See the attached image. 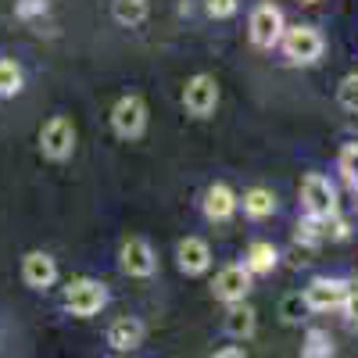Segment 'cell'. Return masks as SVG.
<instances>
[{
	"mask_svg": "<svg viewBox=\"0 0 358 358\" xmlns=\"http://www.w3.org/2000/svg\"><path fill=\"white\" fill-rule=\"evenodd\" d=\"M108 305V290L101 280H90V276H79L65 287V308L79 319H90V315H97L101 308Z\"/></svg>",
	"mask_w": 358,
	"mask_h": 358,
	"instance_id": "1",
	"label": "cell"
},
{
	"mask_svg": "<svg viewBox=\"0 0 358 358\" xmlns=\"http://www.w3.org/2000/svg\"><path fill=\"white\" fill-rule=\"evenodd\" d=\"M283 29H287V22H283V11L276 8V4H258L255 11H251V18H248V33H251V43L255 47H262V50H273L280 40H283Z\"/></svg>",
	"mask_w": 358,
	"mask_h": 358,
	"instance_id": "2",
	"label": "cell"
},
{
	"mask_svg": "<svg viewBox=\"0 0 358 358\" xmlns=\"http://www.w3.org/2000/svg\"><path fill=\"white\" fill-rule=\"evenodd\" d=\"M40 151L50 162L72 158V151H76V126H72V118H65V115L47 118L43 129H40Z\"/></svg>",
	"mask_w": 358,
	"mask_h": 358,
	"instance_id": "3",
	"label": "cell"
},
{
	"mask_svg": "<svg viewBox=\"0 0 358 358\" xmlns=\"http://www.w3.org/2000/svg\"><path fill=\"white\" fill-rule=\"evenodd\" d=\"M283 54L290 57L294 65H312L322 57V36H319V29L312 25H294V29H283Z\"/></svg>",
	"mask_w": 358,
	"mask_h": 358,
	"instance_id": "4",
	"label": "cell"
},
{
	"mask_svg": "<svg viewBox=\"0 0 358 358\" xmlns=\"http://www.w3.org/2000/svg\"><path fill=\"white\" fill-rule=\"evenodd\" d=\"M301 204H305V212L315 215V219L334 215L337 212V190H334V183L326 176H319V172H308L301 179Z\"/></svg>",
	"mask_w": 358,
	"mask_h": 358,
	"instance_id": "5",
	"label": "cell"
},
{
	"mask_svg": "<svg viewBox=\"0 0 358 358\" xmlns=\"http://www.w3.org/2000/svg\"><path fill=\"white\" fill-rule=\"evenodd\" d=\"M111 129L122 136V140H136L147 129V104L136 94L118 97L115 108H111Z\"/></svg>",
	"mask_w": 358,
	"mask_h": 358,
	"instance_id": "6",
	"label": "cell"
},
{
	"mask_svg": "<svg viewBox=\"0 0 358 358\" xmlns=\"http://www.w3.org/2000/svg\"><path fill=\"white\" fill-rule=\"evenodd\" d=\"M219 104V83L208 76V72H197L194 79H187L183 86V108L194 115V118H208Z\"/></svg>",
	"mask_w": 358,
	"mask_h": 358,
	"instance_id": "7",
	"label": "cell"
},
{
	"mask_svg": "<svg viewBox=\"0 0 358 358\" xmlns=\"http://www.w3.org/2000/svg\"><path fill=\"white\" fill-rule=\"evenodd\" d=\"M344 294H348V283L344 280H330V276H319L305 287V308L308 312H330V308H341L344 305Z\"/></svg>",
	"mask_w": 358,
	"mask_h": 358,
	"instance_id": "8",
	"label": "cell"
},
{
	"mask_svg": "<svg viewBox=\"0 0 358 358\" xmlns=\"http://www.w3.org/2000/svg\"><path fill=\"white\" fill-rule=\"evenodd\" d=\"M122 268H126V276H136V280L155 276V268H158L155 248L147 244L143 236H129V241L122 244Z\"/></svg>",
	"mask_w": 358,
	"mask_h": 358,
	"instance_id": "9",
	"label": "cell"
},
{
	"mask_svg": "<svg viewBox=\"0 0 358 358\" xmlns=\"http://www.w3.org/2000/svg\"><path fill=\"white\" fill-rule=\"evenodd\" d=\"M251 268L248 265H226V268H219V276H215V297L219 301H226V305H233V301H244L248 297V290H251Z\"/></svg>",
	"mask_w": 358,
	"mask_h": 358,
	"instance_id": "10",
	"label": "cell"
},
{
	"mask_svg": "<svg viewBox=\"0 0 358 358\" xmlns=\"http://www.w3.org/2000/svg\"><path fill=\"white\" fill-rule=\"evenodd\" d=\"M22 280L25 287H33V290H47L57 283V262L43 251H29L22 258Z\"/></svg>",
	"mask_w": 358,
	"mask_h": 358,
	"instance_id": "11",
	"label": "cell"
},
{
	"mask_svg": "<svg viewBox=\"0 0 358 358\" xmlns=\"http://www.w3.org/2000/svg\"><path fill=\"white\" fill-rule=\"evenodd\" d=\"M176 258H179V268H183L187 276H201V273H208V265H212V248H208L201 236H187V241H179Z\"/></svg>",
	"mask_w": 358,
	"mask_h": 358,
	"instance_id": "12",
	"label": "cell"
},
{
	"mask_svg": "<svg viewBox=\"0 0 358 358\" xmlns=\"http://www.w3.org/2000/svg\"><path fill=\"white\" fill-rule=\"evenodd\" d=\"M108 344L115 351H136L143 344V322L133 319V315H122L108 326Z\"/></svg>",
	"mask_w": 358,
	"mask_h": 358,
	"instance_id": "13",
	"label": "cell"
},
{
	"mask_svg": "<svg viewBox=\"0 0 358 358\" xmlns=\"http://www.w3.org/2000/svg\"><path fill=\"white\" fill-rule=\"evenodd\" d=\"M236 204H241V197H236L226 183H215L212 190L204 194V215L212 219V222H226L236 212Z\"/></svg>",
	"mask_w": 358,
	"mask_h": 358,
	"instance_id": "14",
	"label": "cell"
},
{
	"mask_svg": "<svg viewBox=\"0 0 358 358\" xmlns=\"http://www.w3.org/2000/svg\"><path fill=\"white\" fill-rule=\"evenodd\" d=\"M222 326H226V334H229V337L248 341V337L255 334V308L244 305V301H233L229 312H226V319H222Z\"/></svg>",
	"mask_w": 358,
	"mask_h": 358,
	"instance_id": "15",
	"label": "cell"
},
{
	"mask_svg": "<svg viewBox=\"0 0 358 358\" xmlns=\"http://www.w3.org/2000/svg\"><path fill=\"white\" fill-rule=\"evenodd\" d=\"M147 15H151V0H111V18L126 29L143 25Z\"/></svg>",
	"mask_w": 358,
	"mask_h": 358,
	"instance_id": "16",
	"label": "cell"
},
{
	"mask_svg": "<svg viewBox=\"0 0 358 358\" xmlns=\"http://www.w3.org/2000/svg\"><path fill=\"white\" fill-rule=\"evenodd\" d=\"M241 204H244V215H251V219H268V215L276 212V194L265 190V187H251V190L241 197Z\"/></svg>",
	"mask_w": 358,
	"mask_h": 358,
	"instance_id": "17",
	"label": "cell"
},
{
	"mask_svg": "<svg viewBox=\"0 0 358 358\" xmlns=\"http://www.w3.org/2000/svg\"><path fill=\"white\" fill-rule=\"evenodd\" d=\"M276 262H280V251L268 244V241H255L248 248V258H244V265L251 268V273H273Z\"/></svg>",
	"mask_w": 358,
	"mask_h": 358,
	"instance_id": "18",
	"label": "cell"
},
{
	"mask_svg": "<svg viewBox=\"0 0 358 358\" xmlns=\"http://www.w3.org/2000/svg\"><path fill=\"white\" fill-rule=\"evenodd\" d=\"M337 172L344 176L348 187H358V143H344L337 155Z\"/></svg>",
	"mask_w": 358,
	"mask_h": 358,
	"instance_id": "19",
	"label": "cell"
},
{
	"mask_svg": "<svg viewBox=\"0 0 358 358\" xmlns=\"http://www.w3.org/2000/svg\"><path fill=\"white\" fill-rule=\"evenodd\" d=\"M301 351H305L308 358H330V355H334V341H330V334H322V330H308Z\"/></svg>",
	"mask_w": 358,
	"mask_h": 358,
	"instance_id": "20",
	"label": "cell"
},
{
	"mask_svg": "<svg viewBox=\"0 0 358 358\" xmlns=\"http://www.w3.org/2000/svg\"><path fill=\"white\" fill-rule=\"evenodd\" d=\"M22 90V69L15 62H0V97H15Z\"/></svg>",
	"mask_w": 358,
	"mask_h": 358,
	"instance_id": "21",
	"label": "cell"
},
{
	"mask_svg": "<svg viewBox=\"0 0 358 358\" xmlns=\"http://www.w3.org/2000/svg\"><path fill=\"white\" fill-rule=\"evenodd\" d=\"M337 101H341L344 111L358 115V76H344V79H341V86H337Z\"/></svg>",
	"mask_w": 358,
	"mask_h": 358,
	"instance_id": "22",
	"label": "cell"
},
{
	"mask_svg": "<svg viewBox=\"0 0 358 358\" xmlns=\"http://www.w3.org/2000/svg\"><path fill=\"white\" fill-rule=\"evenodd\" d=\"M236 4H241V0H204V8H208V15H212V18H233L236 15Z\"/></svg>",
	"mask_w": 358,
	"mask_h": 358,
	"instance_id": "23",
	"label": "cell"
},
{
	"mask_svg": "<svg viewBox=\"0 0 358 358\" xmlns=\"http://www.w3.org/2000/svg\"><path fill=\"white\" fill-rule=\"evenodd\" d=\"M344 315L351 326H358V283H348V294H344Z\"/></svg>",
	"mask_w": 358,
	"mask_h": 358,
	"instance_id": "24",
	"label": "cell"
},
{
	"mask_svg": "<svg viewBox=\"0 0 358 358\" xmlns=\"http://www.w3.org/2000/svg\"><path fill=\"white\" fill-rule=\"evenodd\" d=\"M15 11H18V18H36L47 11V0H18Z\"/></svg>",
	"mask_w": 358,
	"mask_h": 358,
	"instance_id": "25",
	"label": "cell"
},
{
	"mask_svg": "<svg viewBox=\"0 0 358 358\" xmlns=\"http://www.w3.org/2000/svg\"><path fill=\"white\" fill-rule=\"evenodd\" d=\"M297 308H305V294H290V297H287V301H283V319L294 322L297 315H301Z\"/></svg>",
	"mask_w": 358,
	"mask_h": 358,
	"instance_id": "26",
	"label": "cell"
},
{
	"mask_svg": "<svg viewBox=\"0 0 358 358\" xmlns=\"http://www.w3.org/2000/svg\"><path fill=\"white\" fill-rule=\"evenodd\" d=\"M219 358H241L244 355V348H222V351H215Z\"/></svg>",
	"mask_w": 358,
	"mask_h": 358,
	"instance_id": "27",
	"label": "cell"
},
{
	"mask_svg": "<svg viewBox=\"0 0 358 358\" xmlns=\"http://www.w3.org/2000/svg\"><path fill=\"white\" fill-rule=\"evenodd\" d=\"M351 190H355V208H358V187H351Z\"/></svg>",
	"mask_w": 358,
	"mask_h": 358,
	"instance_id": "28",
	"label": "cell"
},
{
	"mask_svg": "<svg viewBox=\"0 0 358 358\" xmlns=\"http://www.w3.org/2000/svg\"><path fill=\"white\" fill-rule=\"evenodd\" d=\"M301 4H315V0H301Z\"/></svg>",
	"mask_w": 358,
	"mask_h": 358,
	"instance_id": "29",
	"label": "cell"
}]
</instances>
